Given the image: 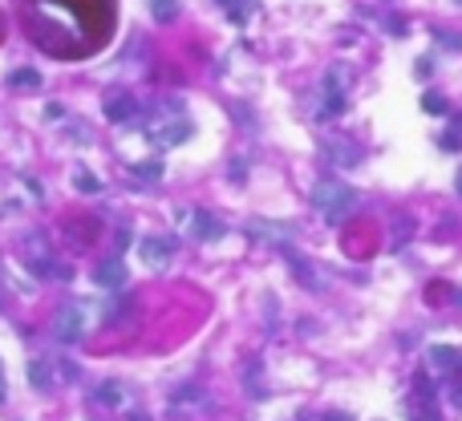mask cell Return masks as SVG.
<instances>
[{
    "mask_svg": "<svg viewBox=\"0 0 462 421\" xmlns=\"http://www.w3.org/2000/svg\"><path fill=\"white\" fill-rule=\"evenodd\" d=\"M134 174H142V178H159V162H142V166H134Z\"/></svg>",
    "mask_w": 462,
    "mask_h": 421,
    "instance_id": "cell-16",
    "label": "cell"
},
{
    "mask_svg": "<svg viewBox=\"0 0 462 421\" xmlns=\"http://www.w3.org/2000/svg\"><path fill=\"white\" fill-rule=\"evenodd\" d=\"M292 235H296V227H288V223H256L251 227V239H276L280 248H284Z\"/></svg>",
    "mask_w": 462,
    "mask_h": 421,
    "instance_id": "cell-7",
    "label": "cell"
},
{
    "mask_svg": "<svg viewBox=\"0 0 462 421\" xmlns=\"http://www.w3.org/2000/svg\"><path fill=\"white\" fill-rule=\"evenodd\" d=\"M434 41L438 45H446V49L462 53V33H446V29H434Z\"/></svg>",
    "mask_w": 462,
    "mask_h": 421,
    "instance_id": "cell-12",
    "label": "cell"
},
{
    "mask_svg": "<svg viewBox=\"0 0 462 421\" xmlns=\"http://www.w3.org/2000/svg\"><path fill=\"white\" fill-rule=\"evenodd\" d=\"M106 118L110 122H126V118H134V98H114L106 106Z\"/></svg>",
    "mask_w": 462,
    "mask_h": 421,
    "instance_id": "cell-8",
    "label": "cell"
},
{
    "mask_svg": "<svg viewBox=\"0 0 462 421\" xmlns=\"http://www.w3.org/2000/svg\"><path fill=\"white\" fill-rule=\"evenodd\" d=\"M434 360H438V365H450V360H454V352H450V348H434Z\"/></svg>",
    "mask_w": 462,
    "mask_h": 421,
    "instance_id": "cell-19",
    "label": "cell"
},
{
    "mask_svg": "<svg viewBox=\"0 0 462 421\" xmlns=\"http://www.w3.org/2000/svg\"><path fill=\"white\" fill-rule=\"evenodd\" d=\"M53 333H57V340H61V345L77 340V336H81V312H77V308H61V312H57Z\"/></svg>",
    "mask_w": 462,
    "mask_h": 421,
    "instance_id": "cell-3",
    "label": "cell"
},
{
    "mask_svg": "<svg viewBox=\"0 0 462 421\" xmlns=\"http://www.w3.org/2000/svg\"><path fill=\"white\" fill-rule=\"evenodd\" d=\"M386 33H389V37H406L410 29H406V21H389V25H386Z\"/></svg>",
    "mask_w": 462,
    "mask_h": 421,
    "instance_id": "cell-18",
    "label": "cell"
},
{
    "mask_svg": "<svg viewBox=\"0 0 462 421\" xmlns=\"http://www.w3.org/2000/svg\"><path fill=\"white\" fill-rule=\"evenodd\" d=\"M94 280H98L101 288L118 292V288L126 284V268H122V260H101L98 268H94Z\"/></svg>",
    "mask_w": 462,
    "mask_h": 421,
    "instance_id": "cell-5",
    "label": "cell"
},
{
    "mask_svg": "<svg viewBox=\"0 0 462 421\" xmlns=\"http://www.w3.org/2000/svg\"><path fill=\"white\" fill-rule=\"evenodd\" d=\"M179 227L191 231L195 239H219V235H224V227L215 223L207 210H179Z\"/></svg>",
    "mask_w": 462,
    "mask_h": 421,
    "instance_id": "cell-2",
    "label": "cell"
},
{
    "mask_svg": "<svg viewBox=\"0 0 462 421\" xmlns=\"http://www.w3.org/2000/svg\"><path fill=\"white\" fill-rule=\"evenodd\" d=\"M458 4H462V0H458Z\"/></svg>",
    "mask_w": 462,
    "mask_h": 421,
    "instance_id": "cell-23",
    "label": "cell"
},
{
    "mask_svg": "<svg viewBox=\"0 0 462 421\" xmlns=\"http://www.w3.org/2000/svg\"><path fill=\"white\" fill-rule=\"evenodd\" d=\"M313 207L325 210V223H341V219L357 207V195H353V186H345V183H316Z\"/></svg>",
    "mask_w": 462,
    "mask_h": 421,
    "instance_id": "cell-1",
    "label": "cell"
},
{
    "mask_svg": "<svg viewBox=\"0 0 462 421\" xmlns=\"http://www.w3.org/2000/svg\"><path fill=\"white\" fill-rule=\"evenodd\" d=\"M9 86H29V89H37V86H41V73H37V69H16V73H9Z\"/></svg>",
    "mask_w": 462,
    "mask_h": 421,
    "instance_id": "cell-11",
    "label": "cell"
},
{
    "mask_svg": "<svg viewBox=\"0 0 462 421\" xmlns=\"http://www.w3.org/2000/svg\"><path fill=\"white\" fill-rule=\"evenodd\" d=\"M29 381H33V389H49V372H45V365H29Z\"/></svg>",
    "mask_w": 462,
    "mask_h": 421,
    "instance_id": "cell-13",
    "label": "cell"
},
{
    "mask_svg": "<svg viewBox=\"0 0 462 421\" xmlns=\"http://www.w3.org/2000/svg\"><path fill=\"white\" fill-rule=\"evenodd\" d=\"M74 178H77V191H81V195H98V191H101V183H98V178H94V174L86 171V166H77V174H74Z\"/></svg>",
    "mask_w": 462,
    "mask_h": 421,
    "instance_id": "cell-9",
    "label": "cell"
},
{
    "mask_svg": "<svg viewBox=\"0 0 462 421\" xmlns=\"http://www.w3.org/2000/svg\"><path fill=\"white\" fill-rule=\"evenodd\" d=\"M454 186H458V195H462V171H458V178H454Z\"/></svg>",
    "mask_w": 462,
    "mask_h": 421,
    "instance_id": "cell-21",
    "label": "cell"
},
{
    "mask_svg": "<svg viewBox=\"0 0 462 421\" xmlns=\"http://www.w3.org/2000/svg\"><path fill=\"white\" fill-rule=\"evenodd\" d=\"M422 110H430V113H446V98H438V93H422Z\"/></svg>",
    "mask_w": 462,
    "mask_h": 421,
    "instance_id": "cell-14",
    "label": "cell"
},
{
    "mask_svg": "<svg viewBox=\"0 0 462 421\" xmlns=\"http://www.w3.org/2000/svg\"><path fill=\"white\" fill-rule=\"evenodd\" d=\"M45 118H49V122L65 118V106H61V101H49V106H45Z\"/></svg>",
    "mask_w": 462,
    "mask_h": 421,
    "instance_id": "cell-17",
    "label": "cell"
},
{
    "mask_svg": "<svg viewBox=\"0 0 462 421\" xmlns=\"http://www.w3.org/2000/svg\"><path fill=\"white\" fill-rule=\"evenodd\" d=\"M442 146H446V150H462V126H450L446 134H442Z\"/></svg>",
    "mask_w": 462,
    "mask_h": 421,
    "instance_id": "cell-15",
    "label": "cell"
},
{
    "mask_svg": "<svg viewBox=\"0 0 462 421\" xmlns=\"http://www.w3.org/2000/svg\"><path fill=\"white\" fill-rule=\"evenodd\" d=\"M280 251H284L288 268H292V272H296L300 280H304V288H308V292H316V288H321V275H316L313 268H308V263L300 260V255H296V251H292V248H288V243H284V248H280Z\"/></svg>",
    "mask_w": 462,
    "mask_h": 421,
    "instance_id": "cell-6",
    "label": "cell"
},
{
    "mask_svg": "<svg viewBox=\"0 0 462 421\" xmlns=\"http://www.w3.org/2000/svg\"><path fill=\"white\" fill-rule=\"evenodd\" d=\"M0 401H4V385H0Z\"/></svg>",
    "mask_w": 462,
    "mask_h": 421,
    "instance_id": "cell-22",
    "label": "cell"
},
{
    "mask_svg": "<svg viewBox=\"0 0 462 421\" xmlns=\"http://www.w3.org/2000/svg\"><path fill=\"white\" fill-rule=\"evenodd\" d=\"M150 13H154V21H171L179 13V0H150Z\"/></svg>",
    "mask_w": 462,
    "mask_h": 421,
    "instance_id": "cell-10",
    "label": "cell"
},
{
    "mask_svg": "<svg viewBox=\"0 0 462 421\" xmlns=\"http://www.w3.org/2000/svg\"><path fill=\"white\" fill-rule=\"evenodd\" d=\"M171 251H175V243H171V239H159V235L142 239V260H146L150 268H163V263L171 260Z\"/></svg>",
    "mask_w": 462,
    "mask_h": 421,
    "instance_id": "cell-4",
    "label": "cell"
},
{
    "mask_svg": "<svg viewBox=\"0 0 462 421\" xmlns=\"http://www.w3.org/2000/svg\"><path fill=\"white\" fill-rule=\"evenodd\" d=\"M454 304H458V308H462V288H458V292H454Z\"/></svg>",
    "mask_w": 462,
    "mask_h": 421,
    "instance_id": "cell-20",
    "label": "cell"
}]
</instances>
